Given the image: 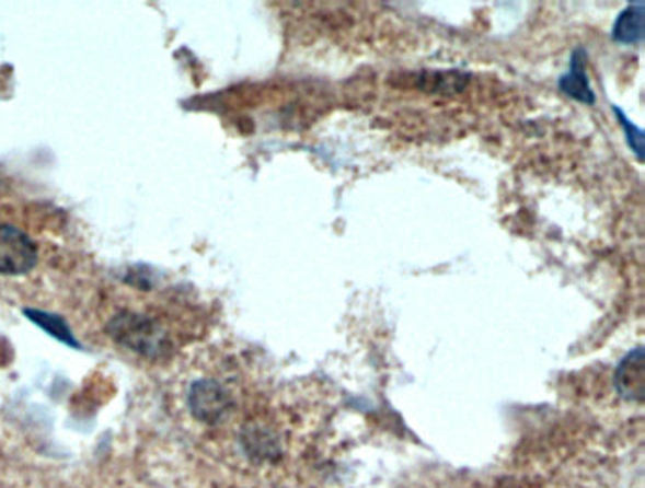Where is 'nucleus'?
Returning <instances> with one entry per match:
<instances>
[{
	"label": "nucleus",
	"mask_w": 645,
	"mask_h": 488,
	"mask_svg": "<svg viewBox=\"0 0 645 488\" xmlns=\"http://www.w3.org/2000/svg\"><path fill=\"white\" fill-rule=\"evenodd\" d=\"M36 246L27 233L0 223V275L18 277L36 266Z\"/></svg>",
	"instance_id": "f257e3e1"
},
{
	"label": "nucleus",
	"mask_w": 645,
	"mask_h": 488,
	"mask_svg": "<svg viewBox=\"0 0 645 488\" xmlns=\"http://www.w3.org/2000/svg\"><path fill=\"white\" fill-rule=\"evenodd\" d=\"M615 384L624 398L636 399V402L644 399V350L636 349L624 358L619 365Z\"/></svg>",
	"instance_id": "f03ea898"
},
{
	"label": "nucleus",
	"mask_w": 645,
	"mask_h": 488,
	"mask_svg": "<svg viewBox=\"0 0 645 488\" xmlns=\"http://www.w3.org/2000/svg\"><path fill=\"white\" fill-rule=\"evenodd\" d=\"M189 404H192L197 419L216 420L226 409L228 398L218 384L203 381V383L195 384L192 396H189Z\"/></svg>",
	"instance_id": "7ed1b4c3"
},
{
	"label": "nucleus",
	"mask_w": 645,
	"mask_h": 488,
	"mask_svg": "<svg viewBox=\"0 0 645 488\" xmlns=\"http://www.w3.org/2000/svg\"><path fill=\"white\" fill-rule=\"evenodd\" d=\"M561 90L566 95H569V97L581 101V103H595V93L590 90L589 82H587V74H585L581 51H576L574 57H572L569 72L566 77H562Z\"/></svg>",
	"instance_id": "20e7f679"
},
{
	"label": "nucleus",
	"mask_w": 645,
	"mask_h": 488,
	"mask_svg": "<svg viewBox=\"0 0 645 488\" xmlns=\"http://www.w3.org/2000/svg\"><path fill=\"white\" fill-rule=\"evenodd\" d=\"M613 38L626 44L640 43L644 38V4L642 2L632 4L619 15L613 27Z\"/></svg>",
	"instance_id": "39448f33"
},
{
	"label": "nucleus",
	"mask_w": 645,
	"mask_h": 488,
	"mask_svg": "<svg viewBox=\"0 0 645 488\" xmlns=\"http://www.w3.org/2000/svg\"><path fill=\"white\" fill-rule=\"evenodd\" d=\"M25 314H27L31 321L38 324L42 329H46L49 335H54L59 341L67 342V345L77 349L78 342L74 341V337L70 334V329L67 328V324H65L59 316H56V314L42 313V311H28V309L25 311Z\"/></svg>",
	"instance_id": "423d86ee"
}]
</instances>
